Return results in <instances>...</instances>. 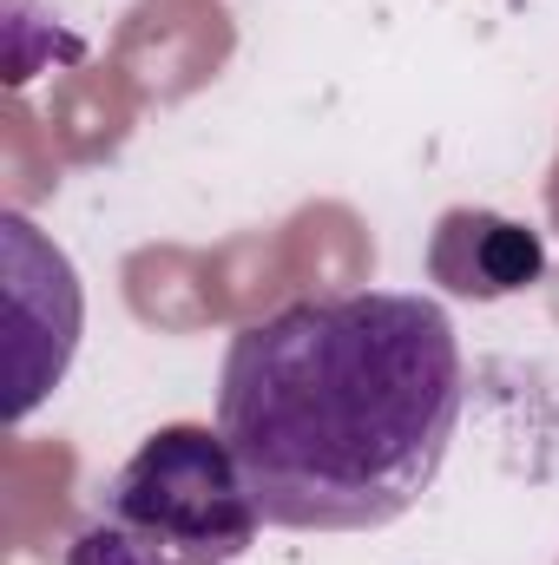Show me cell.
Returning <instances> with one entry per match:
<instances>
[{
  "label": "cell",
  "instance_id": "2",
  "mask_svg": "<svg viewBox=\"0 0 559 565\" xmlns=\"http://www.w3.org/2000/svg\"><path fill=\"white\" fill-rule=\"evenodd\" d=\"M99 513L218 565H238L264 526L224 427L198 422H171L145 434L133 460L99 487Z\"/></svg>",
  "mask_w": 559,
  "mask_h": 565
},
{
  "label": "cell",
  "instance_id": "4",
  "mask_svg": "<svg viewBox=\"0 0 559 565\" xmlns=\"http://www.w3.org/2000/svg\"><path fill=\"white\" fill-rule=\"evenodd\" d=\"M428 270L461 296H514L540 277V237L494 211H447L434 231Z\"/></svg>",
  "mask_w": 559,
  "mask_h": 565
},
{
  "label": "cell",
  "instance_id": "5",
  "mask_svg": "<svg viewBox=\"0 0 559 565\" xmlns=\"http://www.w3.org/2000/svg\"><path fill=\"white\" fill-rule=\"evenodd\" d=\"M66 565H218V559H198V553H184L171 540H151L139 526H119V520L93 513V526L73 533Z\"/></svg>",
  "mask_w": 559,
  "mask_h": 565
},
{
  "label": "cell",
  "instance_id": "3",
  "mask_svg": "<svg viewBox=\"0 0 559 565\" xmlns=\"http://www.w3.org/2000/svg\"><path fill=\"white\" fill-rule=\"evenodd\" d=\"M7 237V335H13V422L40 408V395L66 375L80 349V277L60 244H46L20 211L0 217Z\"/></svg>",
  "mask_w": 559,
  "mask_h": 565
},
{
  "label": "cell",
  "instance_id": "1",
  "mask_svg": "<svg viewBox=\"0 0 559 565\" xmlns=\"http://www.w3.org/2000/svg\"><path fill=\"white\" fill-rule=\"evenodd\" d=\"M461 402V335L421 289L283 302L231 335L218 375V427L283 533L395 526L434 487Z\"/></svg>",
  "mask_w": 559,
  "mask_h": 565
}]
</instances>
